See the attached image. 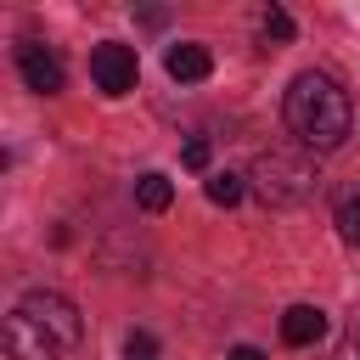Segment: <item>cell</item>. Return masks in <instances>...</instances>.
<instances>
[{
  "mask_svg": "<svg viewBox=\"0 0 360 360\" xmlns=\"http://www.w3.org/2000/svg\"><path fill=\"white\" fill-rule=\"evenodd\" d=\"M281 338H287L292 349H309V343L326 338V315H321L315 304H292V309L281 315Z\"/></svg>",
  "mask_w": 360,
  "mask_h": 360,
  "instance_id": "7",
  "label": "cell"
},
{
  "mask_svg": "<svg viewBox=\"0 0 360 360\" xmlns=\"http://www.w3.org/2000/svg\"><path fill=\"white\" fill-rule=\"evenodd\" d=\"M180 163L202 174V169H208V141H202V135H197V141H186V152H180Z\"/></svg>",
  "mask_w": 360,
  "mask_h": 360,
  "instance_id": "12",
  "label": "cell"
},
{
  "mask_svg": "<svg viewBox=\"0 0 360 360\" xmlns=\"http://www.w3.org/2000/svg\"><path fill=\"white\" fill-rule=\"evenodd\" d=\"M292 34H298V22H292V17L281 11V6H270V11H264V39H276V45H287Z\"/></svg>",
  "mask_w": 360,
  "mask_h": 360,
  "instance_id": "11",
  "label": "cell"
},
{
  "mask_svg": "<svg viewBox=\"0 0 360 360\" xmlns=\"http://www.w3.org/2000/svg\"><path fill=\"white\" fill-rule=\"evenodd\" d=\"M163 68H169V79L197 84V79H208V73H214V56H208V45L180 39V45H169V51H163Z\"/></svg>",
  "mask_w": 360,
  "mask_h": 360,
  "instance_id": "6",
  "label": "cell"
},
{
  "mask_svg": "<svg viewBox=\"0 0 360 360\" xmlns=\"http://www.w3.org/2000/svg\"><path fill=\"white\" fill-rule=\"evenodd\" d=\"M208 202H219V208H231V202H242V174H208Z\"/></svg>",
  "mask_w": 360,
  "mask_h": 360,
  "instance_id": "9",
  "label": "cell"
},
{
  "mask_svg": "<svg viewBox=\"0 0 360 360\" xmlns=\"http://www.w3.org/2000/svg\"><path fill=\"white\" fill-rule=\"evenodd\" d=\"M338 236L360 248V191H349V197L338 202Z\"/></svg>",
  "mask_w": 360,
  "mask_h": 360,
  "instance_id": "10",
  "label": "cell"
},
{
  "mask_svg": "<svg viewBox=\"0 0 360 360\" xmlns=\"http://www.w3.org/2000/svg\"><path fill=\"white\" fill-rule=\"evenodd\" d=\"M343 360H360V309L349 315V332H343Z\"/></svg>",
  "mask_w": 360,
  "mask_h": 360,
  "instance_id": "14",
  "label": "cell"
},
{
  "mask_svg": "<svg viewBox=\"0 0 360 360\" xmlns=\"http://www.w3.org/2000/svg\"><path fill=\"white\" fill-rule=\"evenodd\" d=\"M135 73H141V68H135V51H129V45H112V39H107V45L90 51V79H96L101 96H129V90H135Z\"/></svg>",
  "mask_w": 360,
  "mask_h": 360,
  "instance_id": "4",
  "label": "cell"
},
{
  "mask_svg": "<svg viewBox=\"0 0 360 360\" xmlns=\"http://www.w3.org/2000/svg\"><path fill=\"white\" fill-rule=\"evenodd\" d=\"M225 360H264V354H259V349H253V343H236V349H231V354H225Z\"/></svg>",
  "mask_w": 360,
  "mask_h": 360,
  "instance_id": "15",
  "label": "cell"
},
{
  "mask_svg": "<svg viewBox=\"0 0 360 360\" xmlns=\"http://www.w3.org/2000/svg\"><path fill=\"white\" fill-rule=\"evenodd\" d=\"M135 202H141L146 214H163V208L174 202V186H169V174H141V180H135Z\"/></svg>",
  "mask_w": 360,
  "mask_h": 360,
  "instance_id": "8",
  "label": "cell"
},
{
  "mask_svg": "<svg viewBox=\"0 0 360 360\" xmlns=\"http://www.w3.org/2000/svg\"><path fill=\"white\" fill-rule=\"evenodd\" d=\"M17 73H22V84L34 90V96H56L62 90V62H56V51H45L39 39H22L17 45Z\"/></svg>",
  "mask_w": 360,
  "mask_h": 360,
  "instance_id": "5",
  "label": "cell"
},
{
  "mask_svg": "<svg viewBox=\"0 0 360 360\" xmlns=\"http://www.w3.org/2000/svg\"><path fill=\"white\" fill-rule=\"evenodd\" d=\"M315 158L309 152H292V146H270L259 163H253V191L270 202V208H298L309 191H315Z\"/></svg>",
  "mask_w": 360,
  "mask_h": 360,
  "instance_id": "3",
  "label": "cell"
},
{
  "mask_svg": "<svg viewBox=\"0 0 360 360\" xmlns=\"http://www.w3.org/2000/svg\"><path fill=\"white\" fill-rule=\"evenodd\" d=\"M152 354H158L152 332H129V360H152Z\"/></svg>",
  "mask_w": 360,
  "mask_h": 360,
  "instance_id": "13",
  "label": "cell"
},
{
  "mask_svg": "<svg viewBox=\"0 0 360 360\" xmlns=\"http://www.w3.org/2000/svg\"><path fill=\"white\" fill-rule=\"evenodd\" d=\"M6 354L11 360H56V354H73L79 338H84V321L79 309L62 298V292H22V304L6 315Z\"/></svg>",
  "mask_w": 360,
  "mask_h": 360,
  "instance_id": "1",
  "label": "cell"
},
{
  "mask_svg": "<svg viewBox=\"0 0 360 360\" xmlns=\"http://www.w3.org/2000/svg\"><path fill=\"white\" fill-rule=\"evenodd\" d=\"M287 129L309 146V152H338L349 135H354V107H349V90L332 79V73H298L292 90H287Z\"/></svg>",
  "mask_w": 360,
  "mask_h": 360,
  "instance_id": "2",
  "label": "cell"
}]
</instances>
